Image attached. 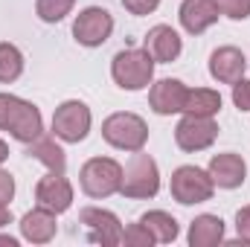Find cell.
<instances>
[{
	"label": "cell",
	"instance_id": "cell-10",
	"mask_svg": "<svg viewBox=\"0 0 250 247\" xmlns=\"http://www.w3.org/2000/svg\"><path fill=\"white\" fill-rule=\"evenodd\" d=\"M79 224H84L90 230V242L105 247H117L123 245V227H120V218L108 209H96V206H87L79 212Z\"/></svg>",
	"mask_w": 250,
	"mask_h": 247
},
{
	"label": "cell",
	"instance_id": "cell-5",
	"mask_svg": "<svg viewBox=\"0 0 250 247\" xmlns=\"http://www.w3.org/2000/svg\"><path fill=\"white\" fill-rule=\"evenodd\" d=\"M102 137L123 151H140L148 140V125L137 114H111L102 123Z\"/></svg>",
	"mask_w": 250,
	"mask_h": 247
},
{
	"label": "cell",
	"instance_id": "cell-16",
	"mask_svg": "<svg viewBox=\"0 0 250 247\" xmlns=\"http://www.w3.org/2000/svg\"><path fill=\"white\" fill-rule=\"evenodd\" d=\"M218 21V6L212 0H184L181 3V23L189 35H201Z\"/></svg>",
	"mask_w": 250,
	"mask_h": 247
},
{
	"label": "cell",
	"instance_id": "cell-15",
	"mask_svg": "<svg viewBox=\"0 0 250 247\" xmlns=\"http://www.w3.org/2000/svg\"><path fill=\"white\" fill-rule=\"evenodd\" d=\"M146 53L160 64L175 62V59L181 56V35H178L172 26L160 23V26L148 29V35H146Z\"/></svg>",
	"mask_w": 250,
	"mask_h": 247
},
{
	"label": "cell",
	"instance_id": "cell-6",
	"mask_svg": "<svg viewBox=\"0 0 250 247\" xmlns=\"http://www.w3.org/2000/svg\"><path fill=\"white\" fill-rule=\"evenodd\" d=\"M212 178L209 172L198 169V166H181L175 175H172V198L178 204H204L212 198Z\"/></svg>",
	"mask_w": 250,
	"mask_h": 247
},
{
	"label": "cell",
	"instance_id": "cell-7",
	"mask_svg": "<svg viewBox=\"0 0 250 247\" xmlns=\"http://www.w3.org/2000/svg\"><path fill=\"white\" fill-rule=\"evenodd\" d=\"M53 131L64 143H82L90 131V108L84 102H64L53 114Z\"/></svg>",
	"mask_w": 250,
	"mask_h": 247
},
{
	"label": "cell",
	"instance_id": "cell-32",
	"mask_svg": "<svg viewBox=\"0 0 250 247\" xmlns=\"http://www.w3.org/2000/svg\"><path fill=\"white\" fill-rule=\"evenodd\" d=\"M0 245H9V247H15V245H18V239H12V236H0Z\"/></svg>",
	"mask_w": 250,
	"mask_h": 247
},
{
	"label": "cell",
	"instance_id": "cell-14",
	"mask_svg": "<svg viewBox=\"0 0 250 247\" xmlns=\"http://www.w3.org/2000/svg\"><path fill=\"white\" fill-rule=\"evenodd\" d=\"M245 70H248V62H245L242 50H236V47H221L209 56V73L221 84H236L245 76Z\"/></svg>",
	"mask_w": 250,
	"mask_h": 247
},
{
	"label": "cell",
	"instance_id": "cell-29",
	"mask_svg": "<svg viewBox=\"0 0 250 247\" xmlns=\"http://www.w3.org/2000/svg\"><path fill=\"white\" fill-rule=\"evenodd\" d=\"M236 230H239V239L250 242V206L239 209V215H236Z\"/></svg>",
	"mask_w": 250,
	"mask_h": 247
},
{
	"label": "cell",
	"instance_id": "cell-23",
	"mask_svg": "<svg viewBox=\"0 0 250 247\" xmlns=\"http://www.w3.org/2000/svg\"><path fill=\"white\" fill-rule=\"evenodd\" d=\"M73 3H76V0H38V3H35V12H38L41 21H47V23H59L64 15H70Z\"/></svg>",
	"mask_w": 250,
	"mask_h": 247
},
{
	"label": "cell",
	"instance_id": "cell-31",
	"mask_svg": "<svg viewBox=\"0 0 250 247\" xmlns=\"http://www.w3.org/2000/svg\"><path fill=\"white\" fill-rule=\"evenodd\" d=\"M6 157H9V145H6V143H3V140H0V163H3V160H6Z\"/></svg>",
	"mask_w": 250,
	"mask_h": 247
},
{
	"label": "cell",
	"instance_id": "cell-8",
	"mask_svg": "<svg viewBox=\"0 0 250 247\" xmlns=\"http://www.w3.org/2000/svg\"><path fill=\"white\" fill-rule=\"evenodd\" d=\"M114 32V18L108 9H99V6H90L84 12H79L76 23H73V35L79 44L84 47H99L111 38Z\"/></svg>",
	"mask_w": 250,
	"mask_h": 247
},
{
	"label": "cell",
	"instance_id": "cell-2",
	"mask_svg": "<svg viewBox=\"0 0 250 247\" xmlns=\"http://www.w3.org/2000/svg\"><path fill=\"white\" fill-rule=\"evenodd\" d=\"M111 76L123 90H143L151 84L154 76V59L146 50H123L114 56Z\"/></svg>",
	"mask_w": 250,
	"mask_h": 247
},
{
	"label": "cell",
	"instance_id": "cell-25",
	"mask_svg": "<svg viewBox=\"0 0 250 247\" xmlns=\"http://www.w3.org/2000/svg\"><path fill=\"white\" fill-rule=\"evenodd\" d=\"M212 3L218 6L221 15H227L233 21H245L250 15V0H212Z\"/></svg>",
	"mask_w": 250,
	"mask_h": 247
},
{
	"label": "cell",
	"instance_id": "cell-4",
	"mask_svg": "<svg viewBox=\"0 0 250 247\" xmlns=\"http://www.w3.org/2000/svg\"><path fill=\"white\" fill-rule=\"evenodd\" d=\"M79 181H82L84 195L108 198V195L120 192V186H123V166L117 160H111V157H93V160H87L82 166Z\"/></svg>",
	"mask_w": 250,
	"mask_h": 247
},
{
	"label": "cell",
	"instance_id": "cell-24",
	"mask_svg": "<svg viewBox=\"0 0 250 247\" xmlns=\"http://www.w3.org/2000/svg\"><path fill=\"white\" fill-rule=\"evenodd\" d=\"M123 242L131 247H151L154 245V236L143 227V221L140 224H131L128 230H123Z\"/></svg>",
	"mask_w": 250,
	"mask_h": 247
},
{
	"label": "cell",
	"instance_id": "cell-18",
	"mask_svg": "<svg viewBox=\"0 0 250 247\" xmlns=\"http://www.w3.org/2000/svg\"><path fill=\"white\" fill-rule=\"evenodd\" d=\"M221 239H224V221L218 215H198L189 227L192 247H215Z\"/></svg>",
	"mask_w": 250,
	"mask_h": 247
},
{
	"label": "cell",
	"instance_id": "cell-17",
	"mask_svg": "<svg viewBox=\"0 0 250 247\" xmlns=\"http://www.w3.org/2000/svg\"><path fill=\"white\" fill-rule=\"evenodd\" d=\"M21 233H23V239L32 242V245H47V242H53V236H56V212H50V209H44V206L26 212V215L21 218Z\"/></svg>",
	"mask_w": 250,
	"mask_h": 247
},
{
	"label": "cell",
	"instance_id": "cell-20",
	"mask_svg": "<svg viewBox=\"0 0 250 247\" xmlns=\"http://www.w3.org/2000/svg\"><path fill=\"white\" fill-rule=\"evenodd\" d=\"M221 108V96L209 87H195L189 90L187 105H184V114H192V117H215Z\"/></svg>",
	"mask_w": 250,
	"mask_h": 247
},
{
	"label": "cell",
	"instance_id": "cell-13",
	"mask_svg": "<svg viewBox=\"0 0 250 247\" xmlns=\"http://www.w3.org/2000/svg\"><path fill=\"white\" fill-rule=\"evenodd\" d=\"M245 175H248V166L239 154L233 151H224V154H215L209 160V178L212 184L221 186V189H236V186L245 184Z\"/></svg>",
	"mask_w": 250,
	"mask_h": 247
},
{
	"label": "cell",
	"instance_id": "cell-1",
	"mask_svg": "<svg viewBox=\"0 0 250 247\" xmlns=\"http://www.w3.org/2000/svg\"><path fill=\"white\" fill-rule=\"evenodd\" d=\"M0 131H9L21 143H32L44 131L41 111L32 102H23L18 96L0 93Z\"/></svg>",
	"mask_w": 250,
	"mask_h": 247
},
{
	"label": "cell",
	"instance_id": "cell-26",
	"mask_svg": "<svg viewBox=\"0 0 250 247\" xmlns=\"http://www.w3.org/2000/svg\"><path fill=\"white\" fill-rule=\"evenodd\" d=\"M233 102L239 111H250V79H239L233 84Z\"/></svg>",
	"mask_w": 250,
	"mask_h": 247
},
{
	"label": "cell",
	"instance_id": "cell-21",
	"mask_svg": "<svg viewBox=\"0 0 250 247\" xmlns=\"http://www.w3.org/2000/svg\"><path fill=\"white\" fill-rule=\"evenodd\" d=\"M143 227L154 236V242H163V245H169V242H175L178 239V221L169 215V212H160V209H154V212H146L143 218Z\"/></svg>",
	"mask_w": 250,
	"mask_h": 247
},
{
	"label": "cell",
	"instance_id": "cell-22",
	"mask_svg": "<svg viewBox=\"0 0 250 247\" xmlns=\"http://www.w3.org/2000/svg\"><path fill=\"white\" fill-rule=\"evenodd\" d=\"M23 73V56L15 44H0V82H15Z\"/></svg>",
	"mask_w": 250,
	"mask_h": 247
},
{
	"label": "cell",
	"instance_id": "cell-12",
	"mask_svg": "<svg viewBox=\"0 0 250 247\" xmlns=\"http://www.w3.org/2000/svg\"><path fill=\"white\" fill-rule=\"evenodd\" d=\"M189 87L178 79H160L157 84H151V93H148V102L157 114L169 117V114H181L184 105H187Z\"/></svg>",
	"mask_w": 250,
	"mask_h": 247
},
{
	"label": "cell",
	"instance_id": "cell-27",
	"mask_svg": "<svg viewBox=\"0 0 250 247\" xmlns=\"http://www.w3.org/2000/svg\"><path fill=\"white\" fill-rule=\"evenodd\" d=\"M123 6L131 15H151L160 6V0H123Z\"/></svg>",
	"mask_w": 250,
	"mask_h": 247
},
{
	"label": "cell",
	"instance_id": "cell-3",
	"mask_svg": "<svg viewBox=\"0 0 250 247\" xmlns=\"http://www.w3.org/2000/svg\"><path fill=\"white\" fill-rule=\"evenodd\" d=\"M157 189H160L157 163H154L148 154H143V148L134 151L131 163L125 166V172H123V186H120V192H123L125 198L143 201V198H154Z\"/></svg>",
	"mask_w": 250,
	"mask_h": 247
},
{
	"label": "cell",
	"instance_id": "cell-19",
	"mask_svg": "<svg viewBox=\"0 0 250 247\" xmlns=\"http://www.w3.org/2000/svg\"><path fill=\"white\" fill-rule=\"evenodd\" d=\"M29 157H35V160H41L50 172H56V175H64V166H67V157H64V151L56 145V140L53 137H38V140H32V145H29Z\"/></svg>",
	"mask_w": 250,
	"mask_h": 247
},
{
	"label": "cell",
	"instance_id": "cell-28",
	"mask_svg": "<svg viewBox=\"0 0 250 247\" xmlns=\"http://www.w3.org/2000/svg\"><path fill=\"white\" fill-rule=\"evenodd\" d=\"M15 198V181H12V175L9 172H0V204H6L9 206V201Z\"/></svg>",
	"mask_w": 250,
	"mask_h": 247
},
{
	"label": "cell",
	"instance_id": "cell-30",
	"mask_svg": "<svg viewBox=\"0 0 250 247\" xmlns=\"http://www.w3.org/2000/svg\"><path fill=\"white\" fill-rule=\"evenodd\" d=\"M12 221V212H9V206L6 204H0V227H6Z\"/></svg>",
	"mask_w": 250,
	"mask_h": 247
},
{
	"label": "cell",
	"instance_id": "cell-11",
	"mask_svg": "<svg viewBox=\"0 0 250 247\" xmlns=\"http://www.w3.org/2000/svg\"><path fill=\"white\" fill-rule=\"evenodd\" d=\"M35 201H38V206H44V209H50V212L59 215L64 209H70V204H73V186L67 184L64 175L50 172L47 178H41L38 186H35Z\"/></svg>",
	"mask_w": 250,
	"mask_h": 247
},
{
	"label": "cell",
	"instance_id": "cell-9",
	"mask_svg": "<svg viewBox=\"0 0 250 247\" xmlns=\"http://www.w3.org/2000/svg\"><path fill=\"white\" fill-rule=\"evenodd\" d=\"M218 137V125L212 123V117H192L187 114L178 128H175V140L184 151H204L215 143Z\"/></svg>",
	"mask_w": 250,
	"mask_h": 247
}]
</instances>
